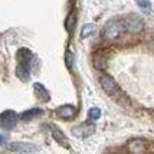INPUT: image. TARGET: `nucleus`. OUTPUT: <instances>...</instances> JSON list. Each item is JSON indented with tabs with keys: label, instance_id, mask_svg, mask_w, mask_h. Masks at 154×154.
I'll return each instance as SVG.
<instances>
[{
	"label": "nucleus",
	"instance_id": "1a4fd4ad",
	"mask_svg": "<svg viewBox=\"0 0 154 154\" xmlns=\"http://www.w3.org/2000/svg\"><path fill=\"white\" fill-rule=\"evenodd\" d=\"M56 115L62 120H72L76 115V108L72 107V105H60L56 109Z\"/></svg>",
	"mask_w": 154,
	"mask_h": 154
},
{
	"label": "nucleus",
	"instance_id": "0eeeda50",
	"mask_svg": "<svg viewBox=\"0 0 154 154\" xmlns=\"http://www.w3.org/2000/svg\"><path fill=\"white\" fill-rule=\"evenodd\" d=\"M16 121H17V115L14 114L13 111H6L0 115V125L6 130H10L16 125Z\"/></svg>",
	"mask_w": 154,
	"mask_h": 154
},
{
	"label": "nucleus",
	"instance_id": "7ed1b4c3",
	"mask_svg": "<svg viewBox=\"0 0 154 154\" xmlns=\"http://www.w3.org/2000/svg\"><path fill=\"white\" fill-rule=\"evenodd\" d=\"M124 26H125V30H128L130 33H140L144 29V22L137 14H130L124 20Z\"/></svg>",
	"mask_w": 154,
	"mask_h": 154
},
{
	"label": "nucleus",
	"instance_id": "39448f33",
	"mask_svg": "<svg viewBox=\"0 0 154 154\" xmlns=\"http://www.w3.org/2000/svg\"><path fill=\"white\" fill-rule=\"evenodd\" d=\"M9 148L14 151V153H22V154H30L38 151V146H35L32 143H13L10 144Z\"/></svg>",
	"mask_w": 154,
	"mask_h": 154
},
{
	"label": "nucleus",
	"instance_id": "ddd939ff",
	"mask_svg": "<svg viewBox=\"0 0 154 154\" xmlns=\"http://www.w3.org/2000/svg\"><path fill=\"white\" fill-rule=\"evenodd\" d=\"M94 30H95V26L92 25V23L85 25V26L82 27V30H81V38L85 39V38H88V36H91V35L94 33Z\"/></svg>",
	"mask_w": 154,
	"mask_h": 154
},
{
	"label": "nucleus",
	"instance_id": "a211bd4d",
	"mask_svg": "<svg viewBox=\"0 0 154 154\" xmlns=\"http://www.w3.org/2000/svg\"><path fill=\"white\" fill-rule=\"evenodd\" d=\"M66 65L69 68L74 66V55H72V52H66Z\"/></svg>",
	"mask_w": 154,
	"mask_h": 154
},
{
	"label": "nucleus",
	"instance_id": "f03ea898",
	"mask_svg": "<svg viewBox=\"0 0 154 154\" xmlns=\"http://www.w3.org/2000/svg\"><path fill=\"white\" fill-rule=\"evenodd\" d=\"M124 29H125L124 22H121V20H109L104 26L102 36L107 40H115L117 38H120V35L124 32Z\"/></svg>",
	"mask_w": 154,
	"mask_h": 154
},
{
	"label": "nucleus",
	"instance_id": "6ab92c4d",
	"mask_svg": "<svg viewBox=\"0 0 154 154\" xmlns=\"http://www.w3.org/2000/svg\"><path fill=\"white\" fill-rule=\"evenodd\" d=\"M5 141H6V137H5V135H2V134H0V144H3Z\"/></svg>",
	"mask_w": 154,
	"mask_h": 154
},
{
	"label": "nucleus",
	"instance_id": "f257e3e1",
	"mask_svg": "<svg viewBox=\"0 0 154 154\" xmlns=\"http://www.w3.org/2000/svg\"><path fill=\"white\" fill-rule=\"evenodd\" d=\"M33 59V54L26 49L22 48L17 51V68H16V75L22 81H27L30 78V63Z\"/></svg>",
	"mask_w": 154,
	"mask_h": 154
},
{
	"label": "nucleus",
	"instance_id": "20e7f679",
	"mask_svg": "<svg viewBox=\"0 0 154 154\" xmlns=\"http://www.w3.org/2000/svg\"><path fill=\"white\" fill-rule=\"evenodd\" d=\"M128 153L130 154H146L147 151V143L143 138H134L128 141Z\"/></svg>",
	"mask_w": 154,
	"mask_h": 154
},
{
	"label": "nucleus",
	"instance_id": "9d476101",
	"mask_svg": "<svg viewBox=\"0 0 154 154\" xmlns=\"http://www.w3.org/2000/svg\"><path fill=\"white\" fill-rule=\"evenodd\" d=\"M49 128H51V133H52V137L55 138V141H58V144H60L62 147H69V144H68L66 141V137H65V134L60 131L58 127H55V125H49Z\"/></svg>",
	"mask_w": 154,
	"mask_h": 154
},
{
	"label": "nucleus",
	"instance_id": "9b49d317",
	"mask_svg": "<svg viewBox=\"0 0 154 154\" xmlns=\"http://www.w3.org/2000/svg\"><path fill=\"white\" fill-rule=\"evenodd\" d=\"M33 91H35L36 98L39 101H49V92H48V89L42 84H35Z\"/></svg>",
	"mask_w": 154,
	"mask_h": 154
},
{
	"label": "nucleus",
	"instance_id": "6e6552de",
	"mask_svg": "<svg viewBox=\"0 0 154 154\" xmlns=\"http://www.w3.org/2000/svg\"><path fill=\"white\" fill-rule=\"evenodd\" d=\"M100 84H101V88L109 95L114 94L115 91H117V82L109 75H102L100 78Z\"/></svg>",
	"mask_w": 154,
	"mask_h": 154
},
{
	"label": "nucleus",
	"instance_id": "2eb2a0df",
	"mask_svg": "<svg viewBox=\"0 0 154 154\" xmlns=\"http://www.w3.org/2000/svg\"><path fill=\"white\" fill-rule=\"evenodd\" d=\"M75 22H76V16H75V13H71L69 14V17H68L66 20V27L69 32H72L75 27Z\"/></svg>",
	"mask_w": 154,
	"mask_h": 154
},
{
	"label": "nucleus",
	"instance_id": "f8f14e48",
	"mask_svg": "<svg viewBox=\"0 0 154 154\" xmlns=\"http://www.w3.org/2000/svg\"><path fill=\"white\" fill-rule=\"evenodd\" d=\"M42 109H39V108H33V109H29V111H25L23 114L20 115V118L23 121H30L33 120V118H36V117H39V115H42Z\"/></svg>",
	"mask_w": 154,
	"mask_h": 154
},
{
	"label": "nucleus",
	"instance_id": "4468645a",
	"mask_svg": "<svg viewBox=\"0 0 154 154\" xmlns=\"http://www.w3.org/2000/svg\"><path fill=\"white\" fill-rule=\"evenodd\" d=\"M94 65L97 69H105L107 68V60L104 59V56H95L94 58Z\"/></svg>",
	"mask_w": 154,
	"mask_h": 154
},
{
	"label": "nucleus",
	"instance_id": "dca6fc26",
	"mask_svg": "<svg viewBox=\"0 0 154 154\" xmlns=\"http://www.w3.org/2000/svg\"><path fill=\"white\" fill-rule=\"evenodd\" d=\"M88 115H89V120H98V118H100L101 117V109L100 108H91V109H89V112H88Z\"/></svg>",
	"mask_w": 154,
	"mask_h": 154
},
{
	"label": "nucleus",
	"instance_id": "423d86ee",
	"mask_svg": "<svg viewBox=\"0 0 154 154\" xmlns=\"http://www.w3.org/2000/svg\"><path fill=\"white\" fill-rule=\"evenodd\" d=\"M95 131L94 124H88V122H84L81 125H76V127L72 128V134L75 137H79V138H85V137H89Z\"/></svg>",
	"mask_w": 154,
	"mask_h": 154
},
{
	"label": "nucleus",
	"instance_id": "f3484780",
	"mask_svg": "<svg viewBox=\"0 0 154 154\" xmlns=\"http://www.w3.org/2000/svg\"><path fill=\"white\" fill-rule=\"evenodd\" d=\"M137 5L140 6V9H143L144 12H150L151 10V5L148 0H137Z\"/></svg>",
	"mask_w": 154,
	"mask_h": 154
}]
</instances>
